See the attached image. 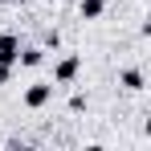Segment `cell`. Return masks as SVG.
I'll list each match as a JSON object with an SVG mask.
<instances>
[{
  "label": "cell",
  "instance_id": "1",
  "mask_svg": "<svg viewBox=\"0 0 151 151\" xmlns=\"http://www.w3.org/2000/svg\"><path fill=\"white\" fill-rule=\"evenodd\" d=\"M78 70H82V57H78V53H65V57L53 65V82H57V86H70L78 78Z\"/></svg>",
  "mask_w": 151,
  "mask_h": 151
},
{
  "label": "cell",
  "instance_id": "2",
  "mask_svg": "<svg viewBox=\"0 0 151 151\" xmlns=\"http://www.w3.org/2000/svg\"><path fill=\"white\" fill-rule=\"evenodd\" d=\"M49 98H53V82H33V86L25 90V106H29V110L49 106Z\"/></svg>",
  "mask_w": 151,
  "mask_h": 151
},
{
  "label": "cell",
  "instance_id": "3",
  "mask_svg": "<svg viewBox=\"0 0 151 151\" xmlns=\"http://www.w3.org/2000/svg\"><path fill=\"white\" fill-rule=\"evenodd\" d=\"M17 53H21V37L4 33V37H0V61H4V65H17Z\"/></svg>",
  "mask_w": 151,
  "mask_h": 151
},
{
  "label": "cell",
  "instance_id": "4",
  "mask_svg": "<svg viewBox=\"0 0 151 151\" xmlns=\"http://www.w3.org/2000/svg\"><path fill=\"white\" fill-rule=\"evenodd\" d=\"M17 61H21L25 70H37V65L45 61V49H37V45H29V49H21V53H17Z\"/></svg>",
  "mask_w": 151,
  "mask_h": 151
},
{
  "label": "cell",
  "instance_id": "5",
  "mask_svg": "<svg viewBox=\"0 0 151 151\" xmlns=\"http://www.w3.org/2000/svg\"><path fill=\"white\" fill-rule=\"evenodd\" d=\"M119 82H123V90H131V94H135V90H143V86H147V74H143V70H123V78H119Z\"/></svg>",
  "mask_w": 151,
  "mask_h": 151
},
{
  "label": "cell",
  "instance_id": "6",
  "mask_svg": "<svg viewBox=\"0 0 151 151\" xmlns=\"http://www.w3.org/2000/svg\"><path fill=\"white\" fill-rule=\"evenodd\" d=\"M78 12H82V21H98L102 12H106V0H82Z\"/></svg>",
  "mask_w": 151,
  "mask_h": 151
},
{
  "label": "cell",
  "instance_id": "7",
  "mask_svg": "<svg viewBox=\"0 0 151 151\" xmlns=\"http://www.w3.org/2000/svg\"><path fill=\"white\" fill-rule=\"evenodd\" d=\"M57 45H61V33L49 29V33H45V49H57Z\"/></svg>",
  "mask_w": 151,
  "mask_h": 151
},
{
  "label": "cell",
  "instance_id": "8",
  "mask_svg": "<svg viewBox=\"0 0 151 151\" xmlns=\"http://www.w3.org/2000/svg\"><path fill=\"white\" fill-rule=\"evenodd\" d=\"M8 74H12V65H4V61H0V86L8 82Z\"/></svg>",
  "mask_w": 151,
  "mask_h": 151
}]
</instances>
